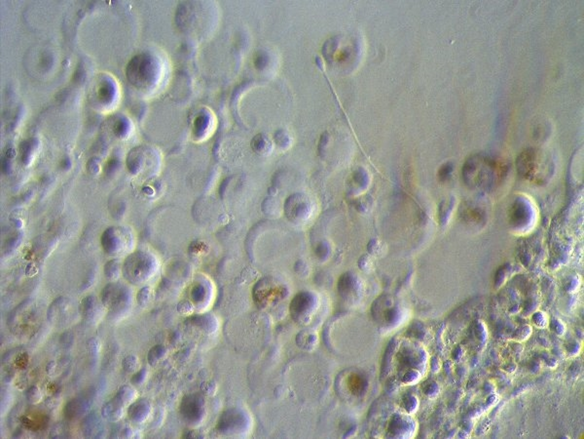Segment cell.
I'll return each instance as SVG.
<instances>
[{"instance_id":"6da1fadb","label":"cell","mask_w":584,"mask_h":439,"mask_svg":"<svg viewBox=\"0 0 584 439\" xmlns=\"http://www.w3.org/2000/svg\"><path fill=\"white\" fill-rule=\"evenodd\" d=\"M504 166L489 158L475 157L470 159L463 169L465 182L470 186L483 189L491 188L500 180Z\"/></svg>"},{"instance_id":"7a4b0ae2","label":"cell","mask_w":584,"mask_h":439,"mask_svg":"<svg viewBox=\"0 0 584 439\" xmlns=\"http://www.w3.org/2000/svg\"><path fill=\"white\" fill-rule=\"evenodd\" d=\"M158 269V261L147 252H136L128 257L124 264L125 278L135 284L149 280Z\"/></svg>"},{"instance_id":"3957f363","label":"cell","mask_w":584,"mask_h":439,"mask_svg":"<svg viewBox=\"0 0 584 439\" xmlns=\"http://www.w3.org/2000/svg\"><path fill=\"white\" fill-rule=\"evenodd\" d=\"M127 75L130 81L137 87H150L155 83L159 75L158 63L151 55L137 56L129 64Z\"/></svg>"},{"instance_id":"277c9868","label":"cell","mask_w":584,"mask_h":439,"mask_svg":"<svg viewBox=\"0 0 584 439\" xmlns=\"http://www.w3.org/2000/svg\"><path fill=\"white\" fill-rule=\"evenodd\" d=\"M549 162L535 150L522 153L517 160V169L522 176L531 181H541L549 172Z\"/></svg>"},{"instance_id":"5b68a950","label":"cell","mask_w":584,"mask_h":439,"mask_svg":"<svg viewBox=\"0 0 584 439\" xmlns=\"http://www.w3.org/2000/svg\"><path fill=\"white\" fill-rule=\"evenodd\" d=\"M132 295L128 288L119 283L108 284L103 292V303L111 313L122 314L127 311Z\"/></svg>"},{"instance_id":"8992f818","label":"cell","mask_w":584,"mask_h":439,"mask_svg":"<svg viewBox=\"0 0 584 439\" xmlns=\"http://www.w3.org/2000/svg\"><path fill=\"white\" fill-rule=\"evenodd\" d=\"M106 252L110 255L124 253L133 244V238L124 229L110 228L105 232L102 238Z\"/></svg>"},{"instance_id":"52a82bcc","label":"cell","mask_w":584,"mask_h":439,"mask_svg":"<svg viewBox=\"0 0 584 439\" xmlns=\"http://www.w3.org/2000/svg\"><path fill=\"white\" fill-rule=\"evenodd\" d=\"M285 211L291 219H302L308 217L312 211V204L306 195L300 193L291 195L285 203Z\"/></svg>"},{"instance_id":"ba28073f","label":"cell","mask_w":584,"mask_h":439,"mask_svg":"<svg viewBox=\"0 0 584 439\" xmlns=\"http://www.w3.org/2000/svg\"><path fill=\"white\" fill-rule=\"evenodd\" d=\"M151 411L152 408L150 402L145 398H141L135 400L129 406L128 416L131 421L136 423H142L149 418Z\"/></svg>"},{"instance_id":"9c48e42d","label":"cell","mask_w":584,"mask_h":439,"mask_svg":"<svg viewBox=\"0 0 584 439\" xmlns=\"http://www.w3.org/2000/svg\"><path fill=\"white\" fill-rule=\"evenodd\" d=\"M91 400L89 397H77L73 398L68 403L64 409L65 416L70 419H77L85 415L90 409Z\"/></svg>"},{"instance_id":"30bf717a","label":"cell","mask_w":584,"mask_h":439,"mask_svg":"<svg viewBox=\"0 0 584 439\" xmlns=\"http://www.w3.org/2000/svg\"><path fill=\"white\" fill-rule=\"evenodd\" d=\"M181 414L188 421H194L201 415V406L198 398L195 396H186L181 404Z\"/></svg>"},{"instance_id":"8fae6325","label":"cell","mask_w":584,"mask_h":439,"mask_svg":"<svg viewBox=\"0 0 584 439\" xmlns=\"http://www.w3.org/2000/svg\"><path fill=\"white\" fill-rule=\"evenodd\" d=\"M138 393L134 387L131 385H123L119 388L116 395L112 398L113 401L122 407L130 406L135 400H137Z\"/></svg>"},{"instance_id":"7c38bea8","label":"cell","mask_w":584,"mask_h":439,"mask_svg":"<svg viewBox=\"0 0 584 439\" xmlns=\"http://www.w3.org/2000/svg\"><path fill=\"white\" fill-rule=\"evenodd\" d=\"M124 407L118 405L111 399L110 401L104 405L102 409V415L107 421L116 422L122 419L124 415Z\"/></svg>"},{"instance_id":"4fadbf2b","label":"cell","mask_w":584,"mask_h":439,"mask_svg":"<svg viewBox=\"0 0 584 439\" xmlns=\"http://www.w3.org/2000/svg\"><path fill=\"white\" fill-rule=\"evenodd\" d=\"M252 149L260 155H266L272 150V143L270 139L264 134H258L252 139L251 142Z\"/></svg>"},{"instance_id":"5bb4252c","label":"cell","mask_w":584,"mask_h":439,"mask_svg":"<svg viewBox=\"0 0 584 439\" xmlns=\"http://www.w3.org/2000/svg\"><path fill=\"white\" fill-rule=\"evenodd\" d=\"M84 431L85 435L89 437H96L99 436V430L101 427L100 421L95 416H89L84 421Z\"/></svg>"},{"instance_id":"9a60e30c","label":"cell","mask_w":584,"mask_h":439,"mask_svg":"<svg viewBox=\"0 0 584 439\" xmlns=\"http://www.w3.org/2000/svg\"><path fill=\"white\" fill-rule=\"evenodd\" d=\"M167 352H168L167 348L162 345H157V346L150 348L148 355H147L148 363L151 366L156 365L162 358H164L166 356Z\"/></svg>"},{"instance_id":"2e32d148","label":"cell","mask_w":584,"mask_h":439,"mask_svg":"<svg viewBox=\"0 0 584 439\" xmlns=\"http://www.w3.org/2000/svg\"><path fill=\"white\" fill-rule=\"evenodd\" d=\"M98 306L99 305L96 303V300L93 297H87L83 303H81L82 313L88 319L93 318L96 315L95 312L98 311Z\"/></svg>"},{"instance_id":"e0dca14e","label":"cell","mask_w":584,"mask_h":439,"mask_svg":"<svg viewBox=\"0 0 584 439\" xmlns=\"http://www.w3.org/2000/svg\"><path fill=\"white\" fill-rule=\"evenodd\" d=\"M121 273V269H120V265L117 261L113 260L108 262L105 268V274L106 276L109 280H115L119 277Z\"/></svg>"},{"instance_id":"ac0fdd59","label":"cell","mask_w":584,"mask_h":439,"mask_svg":"<svg viewBox=\"0 0 584 439\" xmlns=\"http://www.w3.org/2000/svg\"><path fill=\"white\" fill-rule=\"evenodd\" d=\"M26 397H27L28 402L35 405L37 403L41 402V400L43 398V394L37 385H34L28 389V391L26 392Z\"/></svg>"},{"instance_id":"d6986e66","label":"cell","mask_w":584,"mask_h":439,"mask_svg":"<svg viewBox=\"0 0 584 439\" xmlns=\"http://www.w3.org/2000/svg\"><path fill=\"white\" fill-rule=\"evenodd\" d=\"M122 366L126 372L128 373H132L137 371V369L139 368L140 363H139V358L136 355L130 354L128 356H126L123 361H122Z\"/></svg>"},{"instance_id":"ffe728a7","label":"cell","mask_w":584,"mask_h":439,"mask_svg":"<svg viewBox=\"0 0 584 439\" xmlns=\"http://www.w3.org/2000/svg\"><path fill=\"white\" fill-rule=\"evenodd\" d=\"M275 140H276V143L278 144V146H281L283 148L288 147L291 144V139H290L289 135L284 130H280L276 133Z\"/></svg>"},{"instance_id":"44dd1931","label":"cell","mask_w":584,"mask_h":439,"mask_svg":"<svg viewBox=\"0 0 584 439\" xmlns=\"http://www.w3.org/2000/svg\"><path fill=\"white\" fill-rule=\"evenodd\" d=\"M147 374H148L147 370L145 368H142V370H140L138 373H136L133 376L131 383L134 384H142L146 380Z\"/></svg>"},{"instance_id":"7402d4cb","label":"cell","mask_w":584,"mask_h":439,"mask_svg":"<svg viewBox=\"0 0 584 439\" xmlns=\"http://www.w3.org/2000/svg\"><path fill=\"white\" fill-rule=\"evenodd\" d=\"M100 348H101V344H100V341L99 340H97V339L94 338V339H91L89 341L88 350L91 355L96 356L99 353Z\"/></svg>"},{"instance_id":"603a6c76","label":"cell","mask_w":584,"mask_h":439,"mask_svg":"<svg viewBox=\"0 0 584 439\" xmlns=\"http://www.w3.org/2000/svg\"><path fill=\"white\" fill-rule=\"evenodd\" d=\"M150 296H151L150 288L149 287H145V288L142 289L141 292L139 293V295H138V301H139V303L141 305H145L149 301Z\"/></svg>"},{"instance_id":"cb8c5ba5","label":"cell","mask_w":584,"mask_h":439,"mask_svg":"<svg viewBox=\"0 0 584 439\" xmlns=\"http://www.w3.org/2000/svg\"><path fill=\"white\" fill-rule=\"evenodd\" d=\"M267 63H268V57L264 53H261V54L257 55L255 61H254L255 68L258 69V70H260V71L265 68L266 66H267Z\"/></svg>"},{"instance_id":"d4e9b609","label":"cell","mask_w":584,"mask_h":439,"mask_svg":"<svg viewBox=\"0 0 584 439\" xmlns=\"http://www.w3.org/2000/svg\"><path fill=\"white\" fill-rule=\"evenodd\" d=\"M123 436L126 438H133L137 436V431H135V429L131 428V427H126L123 432Z\"/></svg>"},{"instance_id":"484cf974","label":"cell","mask_w":584,"mask_h":439,"mask_svg":"<svg viewBox=\"0 0 584 439\" xmlns=\"http://www.w3.org/2000/svg\"><path fill=\"white\" fill-rule=\"evenodd\" d=\"M55 365H56V362H54V361L49 362V364L47 365V369L46 370H47V372H48L49 375H52L53 374L54 370H55Z\"/></svg>"}]
</instances>
